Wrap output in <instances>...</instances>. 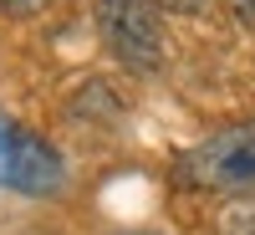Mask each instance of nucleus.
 <instances>
[{"label":"nucleus","instance_id":"1","mask_svg":"<svg viewBox=\"0 0 255 235\" xmlns=\"http://www.w3.org/2000/svg\"><path fill=\"white\" fill-rule=\"evenodd\" d=\"M174 184L199 195H255V118L225 123L174 159Z\"/></svg>","mask_w":255,"mask_h":235},{"label":"nucleus","instance_id":"4","mask_svg":"<svg viewBox=\"0 0 255 235\" xmlns=\"http://www.w3.org/2000/svg\"><path fill=\"white\" fill-rule=\"evenodd\" d=\"M215 235H255V200L230 205L225 215L215 220Z\"/></svg>","mask_w":255,"mask_h":235},{"label":"nucleus","instance_id":"2","mask_svg":"<svg viewBox=\"0 0 255 235\" xmlns=\"http://www.w3.org/2000/svg\"><path fill=\"white\" fill-rule=\"evenodd\" d=\"M97 41L108 46V56L133 77H153L168 61V31L158 0H97Z\"/></svg>","mask_w":255,"mask_h":235},{"label":"nucleus","instance_id":"7","mask_svg":"<svg viewBox=\"0 0 255 235\" xmlns=\"http://www.w3.org/2000/svg\"><path fill=\"white\" fill-rule=\"evenodd\" d=\"M225 10L240 20V26H250L255 31V0H225Z\"/></svg>","mask_w":255,"mask_h":235},{"label":"nucleus","instance_id":"3","mask_svg":"<svg viewBox=\"0 0 255 235\" xmlns=\"http://www.w3.org/2000/svg\"><path fill=\"white\" fill-rule=\"evenodd\" d=\"M0 184L15 189V195L46 200V195H56V189L67 184V159L41 133L0 118Z\"/></svg>","mask_w":255,"mask_h":235},{"label":"nucleus","instance_id":"6","mask_svg":"<svg viewBox=\"0 0 255 235\" xmlns=\"http://www.w3.org/2000/svg\"><path fill=\"white\" fill-rule=\"evenodd\" d=\"M209 5V0H158V10H168V15H199Z\"/></svg>","mask_w":255,"mask_h":235},{"label":"nucleus","instance_id":"8","mask_svg":"<svg viewBox=\"0 0 255 235\" xmlns=\"http://www.w3.org/2000/svg\"><path fill=\"white\" fill-rule=\"evenodd\" d=\"M113 235H158V230H113Z\"/></svg>","mask_w":255,"mask_h":235},{"label":"nucleus","instance_id":"5","mask_svg":"<svg viewBox=\"0 0 255 235\" xmlns=\"http://www.w3.org/2000/svg\"><path fill=\"white\" fill-rule=\"evenodd\" d=\"M46 10V0H0V15H10V20H31Z\"/></svg>","mask_w":255,"mask_h":235}]
</instances>
